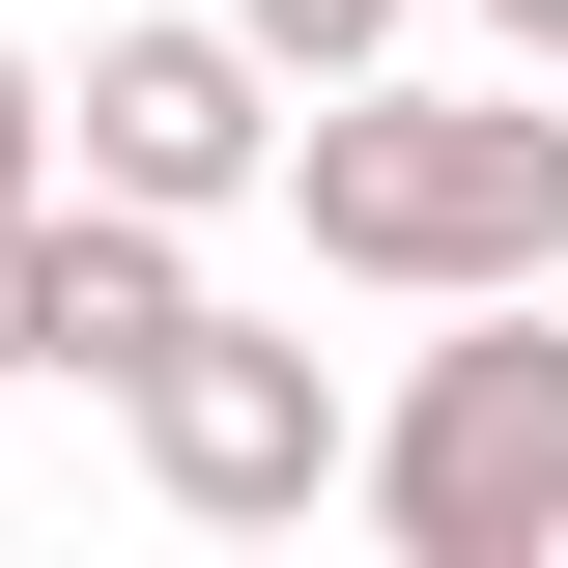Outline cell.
Segmentation results:
<instances>
[{
    "label": "cell",
    "instance_id": "8",
    "mask_svg": "<svg viewBox=\"0 0 568 568\" xmlns=\"http://www.w3.org/2000/svg\"><path fill=\"white\" fill-rule=\"evenodd\" d=\"M29 200H58V171H29ZM29 200H0V369H29Z\"/></svg>",
    "mask_w": 568,
    "mask_h": 568
},
{
    "label": "cell",
    "instance_id": "5",
    "mask_svg": "<svg viewBox=\"0 0 568 568\" xmlns=\"http://www.w3.org/2000/svg\"><path fill=\"white\" fill-rule=\"evenodd\" d=\"M171 313H200V227H171V200H85V171H58V200H29V369H142Z\"/></svg>",
    "mask_w": 568,
    "mask_h": 568
},
{
    "label": "cell",
    "instance_id": "4",
    "mask_svg": "<svg viewBox=\"0 0 568 568\" xmlns=\"http://www.w3.org/2000/svg\"><path fill=\"white\" fill-rule=\"evenodd\" d=\"M58 171L85 200H171V227H227L284 171V58L227 29V0H171V29H85V85H58Z\"/></svg>",
    "mask_w": 568,
    "mask_h": 568
},
{
    "label": "cell",
    "instance_id": "9",
    "mask_svg": "<svg viewBox=\"0 0 568 568\" xmlns=\"http://www.w3.org/2000/svg\"><path fill=\"white\" fill-rule=\"evenodd\" d=\"M484 29H511V58H540V85H568V0H484Z\"/></svg>",
    "mask_w": 568,
    "mask_h": 568
},
{
    "label": "cell",
    "instance_id": "2",
    "mask_svg": "<svg viewBox=\"0 0 568 568\" xmlns=\"http://www.w3.org/2000/svg\"><path fill=\"white\" fill-rule=\"evenodd\" d=\"M342 511L398 568H568V342H540V284H455V342L398 398H342Z\"/></svg>",
    "mask_w": 568,
    "mask_h": 568
},
{
    "label": "cell",
    "instance_id": "7",
    "mask_svg": "<svg viewBox=\"0 0 568 568\" xmlns=\"http://www.w3.org/2000/svg\"><path fill=\"white\" fill-rule=\"evenodd\" d=\"M29 171H58V85H29V29H0V200H29Z\"/></svg>",
    "mask_w": 568,
    "mask_h": 568
},
{
    "label": "cell",
    "instance_id": "1",
    "mask_svg": "<svg viewBox=\"0 0 568 568\" xmlns=\"http://www.w3.org/2000/svg\"><path fill=\"white\" fill-rule=\"evenodd\" d=\"M256 200L313 227V284H398V313H455V284H568V85H540V58H511V85L342 58L313 114H284Z\"/></svg>",
    "mask_w": 568,
    "mask_h": 568
},
{
    "label": "cell",
    "instance_id": "6",
    "mask_svg": "<svg viewBox=\"0 0 568 568\" xmlns=\"http://www.w3.org/2000/svg\"><path fill=\"white\" fill-rule=\"evenodd\" d=\"M227 29H256V58H284V85H342V58H398L426 0H227Z\"/></svg>",
    "mask_w": 568,
    "mask_h": 568
},
{
    "label": "cell",
    "instance_id": "3",
    "mask_svg": "<svg viewBox=\"0 0 568 568\" xmlns=\"http://www.w3.org/2000/svg\"><path fill=\"white\" fill-rule=\"evenodd\" d=\"M114 398H142V484L200 511V540H284V511H342V369H313V342H256V313H171Z\"/></svg>",
    "mask_w": 568,
    "mask_h": 568
}]
</instances>
